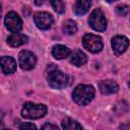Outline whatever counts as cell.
I'll list each match as a JSON object with an SVG mask.
<instances>
[{
	"label": "cell",
	"mask_w": 130,
	"mask_h": 130,
	"mask_svg": "<svg viewBox=\"0 0 130 130\" xmlns=\"http://www.w3.org/2000/svg\"><path fill=\"white\" fill-rule=\"evenodd\" d=\"M72 96L77 105L85 106L92 101L94 96V88L88 84H79L73 90Z\"/></svg>",
	"instance_id": "1"
},
{
	"label": "cell",
	"mask_w": 130,
	"mask_h": 130,
	"mask_svg": "<svg viewBox=\"0 0 130 130\" xmlns=\"http://www.w3.org/2000/svg\"><path fill=\"white\" fill-rule=\"evenodd\" d=\"M47 113V107L43 104L25 103L22 110L21 116L25 119H40L44 117Z\"/></svg>",
	"instance_id": "2"
},
{
	"label": "cell",
	"mask_w": 130,
	"mask_h": 130,
	"mask_svg": "<svg viewBox=\"0 0 130 130\" xmlns=\"http://www.w3.org/2000/svg\"><path fill=\"white\" fill-rule=\"evenodd\" d=\"M47 78H48L49 84L53 88L61 89V88H64L68 84V77H67V75L64 72L58 70L55 67L53 69L49 70Z\"/></svg>",
	"instance_id": "3"
},
{
	"label": "cell",
	"mask_w": 130,
	"mask_h": 130,
	"mask_svg": "<svg viewBox=\"0 0 130 130\" xmlns=\"http://www.w3.org/2000/svg\"><path fill=\"white\" fill-rule=\"evenodd\" d=\"M88 23L96 31H104L107 27V19L104 12L100 8H95L89 15Z\"/></svg>",
	"instance_id": "4"
},
{
	"label": "cell",
	"mask_w": 130,
	"mask_h": 130,
	"mask_svg": "<svg viewBox=\"0 0 130 130\" xmlns=\"http://www.w3.org/2000/svg\"><path fill=\"white\" fill-rule=\"evenodd\" d=\"M82 45L84 49L91 53H99L103 49V41L101 37L92 35V34H86L82 39Z\"/></svg>",
	"instance_id": "5"
},
{
	"label": "cell",
	"mask_w": 130,
	"mask_h": 130,
	"mask_svg": "<svg viewBox=\"0 0 130 130\" xmlns=\"http://www.w3.org/2000/svg\"><path fill=\"white\" fill-rule=\"evenodd\" d=\"M4 23H5L6 28L12 34L18 32L22 28V20L18 16V14L15 13L14 11H10L6 14Z\"/></svg>",
	"instance_id": "6"
},
{
	"label": "cell",
	"mask_w": 130,
	"mask_h": 130,
	"mask_svg": "<svg viewBox=\"0 0 130 130\" xmlns=\"http://www.w3.org/2000/svg\"><path fill=\"white\" fill-rule=\"evenodd\" d=\"M37 63V57L34 53L27 50H22L18 55V64L23 70H30Z\"/></svg>",
	"instance_id": "7"
},
{
	"label": "cell",
	"mask_w": 130,
	"mask_h": 130,
	"mask_svg": "<svg viewBox=\"0 0 130 130\" xmlns=\"http://www.w3.org/2000/svg\"><path fill=\"white\" fill-rule=\"evenodd\" d=\"M34 20L36 25L40 29H48L51 27L53 23V16L45 11H39L36 12L34 15Z\"/></svg>",
	"instance_id": "8"
},
{
	"label": "cell",
	"mask_w": 130,
	"mask_h": 130,
	"mask_svg": "<svg viewBox=\"0 0 130 130\" xmlns=\"http://www.w3.org/2000/svg\"><path fill=\"white\" fill-rule=\"evenodd\" d=\"M129 46V40L125 36H115L112 39V48L116 56L122 55Z\"/></svg>",
	"instance_id": "9"
},
{
	"label": "cell",
	"mask_w": 130,
	"mask_h": 130,
	"mask_svg": "<svg viewBox=\"0 0 130 130\" xmlns=\"http://www.w3.org/2000/svg\"><path fill=\"white\" fill-rule=\"evenodd\" d=\"M99 88L101 92L104 94H112L118 91L119 86L114 80L107 79V80H102L99 82Z\"/></svg>",
	"instance_id": "10"
},
{
	"label": "cell",
	"mask_w": 130,
	"mask_h": 130,
	"mask_svg": "<svg viewBox=\"0 0 130 130\" xmlns=\"http://www.w3.org/2000/svg\"><path fill=\"white\" fill-rule=\"evenodd\" d=\"M7 43L10 47H13V48L20 47V46L27 43V37L23 34H20V32L11 34L7 38Z\"/></svg>",
	"instance_id": "11"
},
{
	"label": "cell",
	"mask_w": 130,
	"mask_h": 130,
	"mask_svg": "<svg viewBox=\"0 0 130 130\" xmlns=\"http://www.w3.org/2000/svg\"><path fill=\"white\" fill-rule=\"evenodd\" d=\"M1 68L3 73L11 74L14 73L16 70V61L12 57H2L1 58Z\"/></svg>",
	"instance_id": "12"
},
{
	"label": "cell",
	"mask_w": 130,
	"mask_h": 130,
	"mask_svg": "<svg viewBox=\"0 0 130 130\" xmlns=\"http://www.w3.org/2000/svg\"><path fill=\"white\" fill-rule=\"evenodd\" d=\"M52 55L57 60H62L71 55V51L68 47L64 45H55L52 49Z\"/></svg>",
	"instance_id": "13"
},
{
	"label": "cell",
	"mask_w": 130,
	"mask_h": 130,
	"mask_svg": "<svg viewBox=\"0 0 130 130\" xmlns=\"http://www.w3.org/2000/svg\"><path fill=\"white\" fill-rule=\"evenodd\" d=\"M70 62L75 66H82L87 62V56L80 50H75L71 53Z\"/></svg>",
	"instance_id": "14"
},
{
	"label": "cell",
	"mask_w": 130,
	"mask_h": 130,
	"mask_svg": "<svg viewBox=\"0 0 130 130\" xmlns=\"http://www.w3.org/2000/svg\"><path fill=\"white\" fill-rule=\"evenodd\" d=\"M90 5H91V2L90 1H87V0H78V1L75 2L73 10H74V12H75L76 15H83V14H85L88 11Z\"/></svg>",
	"instance_id": "15"
},
{
	"label": "cell",
	"mask_w": 130,
	"mask_h": 130,
	"mask_svg": "<svg viewBox=\"0 0 130 130\" xmlns=\"http://www.w3.org/2000/svg\"><path fill=\"white\" fill-rule=\"evenodd\" d=\"M62 128L63 130H82L81 125L70 118H65L62 120Z\"/></svg>",
	"instance_id": "16"
},
{
	"label": "cell",
	"mask_w": 130,
	"mask_h": 130,
	"mask_svg": "<svg viewBox=\"0 0 130 130\" xmlns=\"http://www.w3.org/2000/svg\"><path fill=\"white\" fill-rule=\"evenodd\" d=\"M63 31L67 35H74L77 31V25L76 22L71 20V19H67L64 21L63 23Z\"/></svg>",
	"instance_id": "17"
},
{
	"label": "cell",
	"mask_w": 130,
	"mask_h": 130,
	"mask_svg": "<svg viewBox=\"0 0 130 130\" xmlns=\"http://www.w3.org/2000/svg\"><path fill=\"white\" fill-rule=\"evenodd\" d=\"M51 5L53 7V9L57 12V13H63L65 11V4L63 1L60 0H55V1H51Z\"/></svg>",
	"instance_id": "18"
},
{
	"label": "cell",
	"mask_w": 130,
	"mask_h": 130,
	"mask_svg": "<svg viewBox=\"0 0 130 130\" xmlns=\"http://www.w3.org/2000/svg\"><path fill=\"white\" fill-rule=\"evenodd\" d=\"M116 10H117V12H118L119 15L124 16V15H126V14L128 13L129 8H128L127 5H125V4H121V5H118V6L116 7Z\"/></svg>",
	"instance_id": "19"
},
{
	"label": "cell",
	"mask_w": 130,
	"mask_h": 130,
	"mask_svg": "<svg viewBox=\"0 0 130 130\" xmlns=\"http://www.w3.org/2000/svg\"><path fill=\"white\" fill-rule=\"evenodd\" d=\"M19 130H37V127L31 123H22L19 127Z\"/></svg>",
	"instance_id": "20"
},
{
	"label": "cell",
	"mask_w": 130,
	"mask_h": 130,
	"mask_svg": "<svg viewBox=\"0 0 130 130\" xmlns=\"http://www.w3.org/2000/svg\"><path fill=\"white\" fill-rule=\"evenodd\" d=\"M126 106H127V104H126L125 102L119 103V104L116 106V108H115V111H118V110L120 109V111L118 112V114H124L126 111H125V110H123V107H126Z\"/></svg>",
	"instance_id": "21"
},
{
	"label": "cell",
	"mask_w": 130,
	"mask_h": 130,
	"mask_svg": "<svg viewBox=\"0 0 130 130\" xmlns=\"http://www.w3.org/2000/svg\"><path fill=\"white\" fill-rule=\"evenodd\" d=\"M41 130H59V128H58L56 125H54V124L47 123V124H45V125L42 127Z\"/></svg>",
	"instance_id": "22"
},
{
	"label": "cell",
	"mask_w": 130,
	"mask_h": 130,
	"mask_svg": "<svg viewBox=\"0 0 130 130\" xmlns=\"http://www.w3.org/2000/svg\"><path fill=\"white\" fill-rule=\"evenodd\" d=\"M119 129H120V130H130V122L121 124V125L119 126Z\"/></svg>",
	"instance_id": "23"
},
{
	"label": "cell",
	"mask_w": 130,
	"mask_h": 130,
	"mask_svg": "<svg viewBox=\"0 0 130 130\" xmlns=\"http://www.w3.org/2000/svg\"><path fill=\"white\" fill-rule=\"evenodd\" d=\"M128 85H129V87H130V82H129V83H128Z\"/></svg>",
	"instance_id": "24"
},
{
	"label": "cell",
	"mask_w": 130,
	"mask_h": 130,
	"mask_svg": "<svg viewBox=\"0 0 130 130\" xmlns=\"http://www.w3.org/2000/svg\"><path fill=\"white\" fill-rule=\"evenodd\" d=\"M8 130H9V129H8Z\"/></svg>",
	"instance_id": "25"
}]
</instances>
